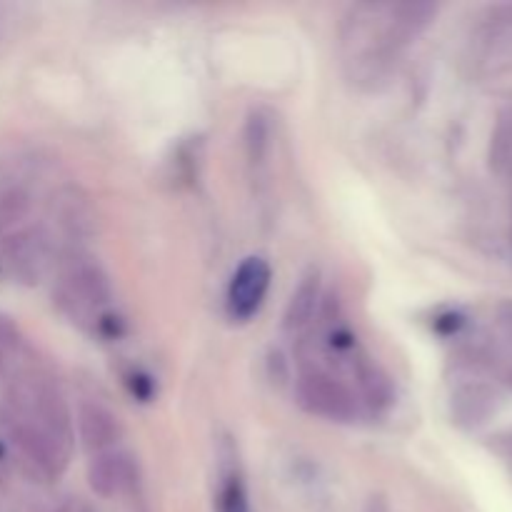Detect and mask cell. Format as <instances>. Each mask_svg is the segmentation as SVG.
<instances>
[{"label":"cell","instance_id":"cell-1","mask_svg":"<svg viewBox=\"0 0 512 512\" xmlns=\"http://www.w3.org/2000/svg\"><path fill=\"white\" fill-rule=\"evenodd\" d=\"M430 3H358L338 30V53L345 78L375 90L393 78L405 48L435 15Z\"/></svg>","mask_w":512,"mask_h":512},{"label":"cell","instance_id":"cell-2","mask_svg":"<svg viewBox=\"0 0 512 512\" xmlns=\"http://www.w3.org/2000/svg\"><path fill=\"white\" fill-rule=\"evenodd\" d=\"M0 428L33 478L53 483L68 470L75 440L73 415L48 380H15L0 405Z\"/></svg>","mask_w":512,"mask_h":512},{"label":"cell","instance_id":"cell-3","mask_svg":"<svg viewBox=\"0 0 512 512\" xmlns=\"http://www.w3.org/2000/svg\"><path fill=\"white\" fill-rule=\"evenodd\" d=\"M53 300L60 313L80 328H103L113 303L108 273L90 255L73 253L58 270Z\"/></svg>","mask_w":512,"mask_h":512},{"label":"cell","instance_id":"cell-4","mask_svg":"<svg viewBox=\"0 0 512 512\" xmlns=\"http://www.w3.org/2000/svg\"><path fill=\"white\" fill-rule=\"evenodd\" d=\"M295 395L305 413L330 420V423H353L363 408L353 385L343 375L315 360H305L300 365Z\"/></svg>","mask_w":512,"mask_h":512},{"label":"cell","instance_id":"cell-5","mask_svg":"<svg viewBox=\"0 0 512 512\" xmlns=\"http://www.w3.org/2000/svg\"><path fill=\"white\" fill-rule=\"evenodd\" d=\"M55 265V240L45 225H23L0 248V268L15 283L35 285Z\"/></svg>","mask_w":512,"mask_h":512},{"label":"cell","instance_id":"cell-6","mask_svg":"<svg viewBox=\"0 0 512 512\" xmlns=\"http://www.w3.org/2000/svg\"><path fill=\"white\" fill-rule=\"evenodd\" d=\"M273 270L270 263L260 255H250L235 268L228 285V313L233 320H250L265 303L270 290Z\"/></svg>","mask_w":512,"mask_h":512},{"label":"cell","instance_id":"cell-7","mask_svg":"<svg viewBox=\"0 0 512 512\" xmlns=\"http://www.w3.org/2000/svg\"><path fill=\"white\" fill-rule=\"evenodd\" d=\"M140 468L130 450L110 448L90 455L88 485L100 498H120L138 485Z\"/></svg>","mask_w":512,"mask_h":512},{"label":"cell","instance_id":"cell-8","mask_svg":"<svg viewBox=\"0 0 512 512\" xmlns=\"http://www.w3.org/2000/svg\"><path fill=\"white\" fill-rule=\"evenodd\" d=\"M73 425L78 428L80 443L90 455L118 448L120 438H123V425H120L118 415L100 400H83L78 405Z\"/></svg>","mask_w":512,"mask_h":512},{"label":"cell","instance_id":"cell-9","mask_svg":"<svg viewBox=\"0 0 512 512\" xmlns=\"http://www.w3.org/2000/svg\"><path fill=\"white\" fill-rule=\"evenodd\" d=\"M320 315H323V283H320L318 273H308L288 300V308L283 315L285 333L293 335V338L313 333Z\"/></svg>","mask_w":512,"mask_h":512},{"label":"cell","instance_id":"cell-10","mask_svg":"<svg viewBox=\"0 0 512 512\" xmlns=\"http://www.w3.org/2000/svg\"><path fill=\"white\" fill-rule=\"evenodd\" d=\"M218 512H250L248 490H245L243 473L235 450L228 443L220 448V465H218Z\"/></svg>","mask_w":512,"mask_h":512},{"label":"cell","instance_id":"cell-11","mask_svg":"<svg viewBox=\"0 0 512 512\" xmlns=\"http://www.w3.org/2000/svg\"><path fill=\"white\" fill-rule=\"evenodd\" d=\"M53 215L58 228L68 238H85L93 230V210H90L88 198L73 188H65L53 198Z\"/></svg>","mask_w":512,"mask_h":512},{"label":"cell","instance_id":"cell-12","mask_svg":"<svg viewBox=\"0 0 512 512\" xmlns=\"http://www.w3.org/2000/svg\"><path fill=\"white\" fill-rule=\"evenodd\" d=\"M245 148H248L250 163L263 165L273 148V118L265 110H253L245 123Z\"/></svg>","mask_w":512,"mask_h":512},{"label":"cell","instance_id":"cell-13","mask_svg":"<svg viewBox=\"0 0 512 512\" xmlns=\"http://www.w3.org/2000/svg\"><path fill=\"white\" fill-rule=\"evenodd\" d=\"M53 512H88V508H85L83 503H65L60 505V508H55Z\"/></svg>","mask_w":512,"mask_h":512}]
</instances>
